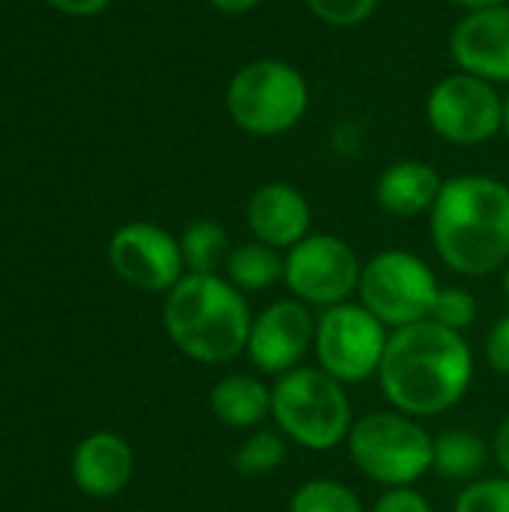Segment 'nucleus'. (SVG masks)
<instances>
[{"label":"nucleus","mask_w":509,"mask_h":512,"mask_svg":"<svg viewBox=\"0 0 509 512\" xmlns=\"http://www.w3.org/2000/svg\"><path fill=\"white\" fill-rule=\"evenodd\" d=\"M474 351L465 333L447 330L432 318L393 330L378 384L393 411L414 420L453 411L471 390Z\"/></svg>","instance_id":"1"},{"label":"nucleus","mask_w":509,"mask_h":512,"mask_svg":"<svg viewBox=\"0 0 509 512\" xmlns=\"http://www.w3.org/2000/svg\"><path fill=\"white\" fill-rule=\"evenodd\" d=\"M432 246L459 276L480 279L509 264V186L489 174L444 180L429 213Z\"/></svg>","instance_id":"2"},{"label":"nucleus","mask_w":509,"mask_h":512,"mask_svg":"<svg viewBox=\"0 0 509 512\" xmlns=\"http://www.w3.org/2000/svg\"><path fill=\"white\" fill-rule=\"evenodd\" d=\"M252 312L225 276L186 273L162 306V324L180 354L204 366H225L246 354Z\"/></svg>","instance_id":"3"},{"label":"nucleus","mask_w":509,"mask_h":512,"mask_svg":"<svg viewBox=\"0 0 509 512\" xmlns=\"http://www.w3.org/2000/svg\"><path fill=\"white\" fill-rule=\"evenodd\" d=\"M276 429L309 453H330L348 441L354 426L351 399L345 384L318 366H297L276 378L273 411Z\"/></svg>","instance_id":"4"},{"label":"nucleus","mask_w":509,"mask_h":512,"mask_svg":"<svg viewBox=\"0 0 509 512\" xmlns=\"http://www.w3.org/2000/svg\"><path fill=\"white\" fill-rule=\"evenodd\" d=\"M345 444L357 471L384 489H411L435 462V438L402 411H372L354 420Z\"/></svg>","instance_id":"5"},{"label":"nucleus","mask_w":509,"mask_h":512,"mask_svg":"<svg viewBox=\"0 0 509 512\" xmlns=\"http://www.w3.org/2000/svg\"><path fill=\"white\" fill-rule=\"evenodd\" d=\"M225 108L237 129L258 138H276L306 117L309 81L288 60L258 57L231 75Z\"/></svg>","instance_id":"6"},{"label":"nucleus","mask_w":509,"mask_h":512,"mask_svg":"<svg viewBox=\"0 0 509 512\" xmlns=\"http://www.w3.org/2000/svg\"><path fill=\"white\" fill-rule=\"evenodd\" d=\"M441 285L432 267L405 249H384L363 264L357 297L393 333L432 315Z\"/></svg>","instance_id":"7"},{"label":"nucleus","mask_w":509,"mask_h":512,"mask_svg":"<svg viewBox=\"0 0 509 512\" xmlns=\"http://www.w3.org/2000/svg\"><path fill=\"white\" fill-rule=\"evenodd\" d=\"M390 330L357 300L339 303L318 315L315 324V360L339 384H360L378 378Z\"/></svg>","instance_id":"8"},{"label":"nucleus","mask_w":509,"mask_h":512,"mask_svg":"<svg viewBox=\"0 0 509 512\" xmlns=\"http://www.w3.org/2000/svg\"><path fill=\"white\" fill-rule=\"evenodd\" d=\"M363 264L354 246L336 234L312 231L285 252V285L294 300L309 309H330L348 303L360 288Z\"/></svg>","instance_id":"9"},{"label":"nucleus","mask_w":509,"mask_h":512,"mask_svg":"<svg viewBox=\"0 0 509 512\" xmlns=\"http://www.w3.org/2000/svg\"><path fill=\"white\" fill-rule=\"evenodd\" d=\"M504 117V96L495 84L453 72L441 78L426 99V120L438 138L456 147H480L501 132Z\"/></svg>","instance_id":"10"},{"label":"nucleus","mask_w":509,"mask_h":512,"mask_svg":"<svg viewBox=\"0 0 509 512\" xmlns=\"http://www.w3.org/2000/svg\"><path fill=\"white\" fill-rule=\"evenodd\" d=\"M108 261L126 285L150 294H168L186 276L180 237L156 222L120 225L111 234Z\"/></svg>","instance_id":"11"},{"label":"nucleus","mask_w":509,"mask_h":512,"mask_svg":"<svg viewBox=\"0 0 509 512\" xmlns=\"http://www.w3.org/2000/svg\"><path fill=\"white\" fill-rule=\"evenodd\" d=\"M318 318L312 309L294 297L273 300L252 318L246 357L249 363L270 378H279L303 363V357L315 345Z\"/></svg>","instance_id":"12"},{"label":"nucleus","mask_w":509,"mask_h":512,"mask_svg":"<svg viewBox=\"0 0 509 512\" xmlns=\"http://www.w3.org/2000/svg\"><path fill=\"white\" fill-rule=\"evenodd\" d=\"M450 57L462 72L509 87V3L465 12L450 33Z\"/></svg>","instance_id":"13"},{"label":"nucleus","mask_w":509,"mask_h":512,"mask_svg":"<svg viewBox=\"0 0 509 512\" xmlns=\"http://www.w3.org/2000/svg\"><path fill=\"white\" fill-rule=\"evenodd\" d=\"M246 225L252 240L288 252L312 234V204L291 183H261L246 201Z\"/></svg>","instance_id":"14"},{"label":"nucleus","mask_w":509,"mask_h":512,"mask_svg":"<svg viewBox=\"0 0 509 512\" xmlns=\"http://www.w3.org/2000/svg\"><path fill=\"white\" fill-rule=\"evenodd\" d=\"M135 471L132 447L117 432H96L84 438L72 456L75 486L90 498H114L120 495Z\"/></svg>","instance_id":"15"},{"label":"nucleus","mask_w":509,"mask_h":512,"mask_svg":"<svg viewBox=\"0 0 509 512\" xmlns=\"http://www.w3.org/2000/svg\"><path fill=\"white\" fill-rule=\"evenodd\" d=\"M444 189L441 174L423 159H399L378 174L375 201L384 213L396 219H414L432 213Z\"/></svg>","instance_id":"16"},{"label":"nucleus","mask_w":509,"mask_h":512,"mask_svg":"<svg viewBox=\"0 0 509 512\" xmlns=\"http://www.w3.org/2000/svg\"><path fill=\"white\" fill-rule=\"evenodd\" d=\"M210 411L228 429H255L273 411V387L258 375L231 372L210 390Z\"/></svg>","instance_id":"17"},{"label":"nucleus","mask_w":509,"mask_h":512,"mask_svg":"<svg viewBox=\"0 0 509 512\" xmlns=\"http://www.w3.org/2000/svg\"><path fill=\"white\" fill-rule=\"evenodd\" d=\"M225 279L246 291H267L276 282L285 279V255L267 243L249 240L240 246H231V255L225 261Z\"/></svg>","instance_id":"18"},{"label":"nucleus","mask_w":509,"mask_h":512,"mask_svg":"<svg viewBox=\"0 0 509 512\" xmlns=\"http://www.w3.org/2000/svg\"><path fill=\"white\" fill-rule=\"evenodd\" d=\"M489 447L471 429H447L435 438V462L432 471L444 480H471L486 468Z\"/></svg>","instance_id":"19"},{"label":"nucleus","mask_w":509,"mask_h":512,"mask_svg":"<svg viewBox=\"0 0 509 512\" xmlns=\"http://www.w3.org/2000/svg\"><path fill=\"white\" fill-rule=\"evenodd\" d=\"M180 249H183L186 273L219 276V270H225V261L231 255V240H228V231L219 222L195 219V222H189L183 228Z\"/></svg>","instance_id":"20"},{"label":"nucleus","mask_w":509,"mask_h":512,"mask_svg":"<svg viewBox=\"0 0 509 512\" xmlns=\"http://www.w3.org/2000/svg\"><path fill=\"white\" fill-rule=\"evenodd\" d=\"M288 456V438L276 429H258L234 453V468L243 477H267L282 468Z\"/></svg>","instance_id":"21"},{"label":"nucleus","mask_w":509,"mask_h":512,"mask_svg":"<svg viewBox=\"0 0 509 512\" xmlns=\"http://www.w3.org/2000/svg\"><path fill=\"white\" fill-rule=\"evenodd\" d=\"M288 512H366L360 495L339 480H306L294 495Z\"/></svg>","instance_id":"22"},{"label":"nucleus","mask_w":509,"mask_h":512,"mask_svg":"<svg viewBox=\"0 0 509 512\" xmlns=\"http://www.w3.org/2000/svg\"><path fill=\"white\" fill-rule=\"evenodd\" d=\"M435 324L447 327V330H456V333H465L468 327H474L477 321V300L468 288H441L438 297H435V306H432V315H429Z\"/></svg>","instance_id":"23"},{"label":"nucleus","mask_w":509,"mask_h":512,"mask_svg":"<svg viewBox=\"0 0 509 512\" xmlns=\"http://www.w3.org/2000/svg\"><path fill=\"white\" fill-rule=\"evenodd\" d=\"M453 512H509V477H486V480H474L468 483Z\"/></svg>","instance_id":"24"},{"label":"nucleus","mask_w":509,"mask_h":512,"mask_svg":"<svg viewBox=\"0 0 509 512\" xmlns=\"http://www.w3.org/2000/svg\"><path fill=\"white\" fill-rule=\"evenodd\" d=\"M303 3L318 21L348 30V27H360L363 21H369L381 0H303Z\"/></svg>","instance_id":"25"},{"label":"nucleus","mask_w":509,"mask_h":512,"mask_svg":"<svg viewBox=\"0 0 509 512\" xmlns=\"http://www.w3.org/2000/svg\"><path fill=\"white\" fill-rule=\"evenodd\" d=\"M369 512H432V504L417 489H387Z\"/></svg>","instance_id":"26"},{"label":"nucleus","mask_w":509,"mask_h":512,"mask_svg":"<svg viewBox=\"0 0 509 512\" xmlns=\"http://www.w3.org/2000/svg\"><path fill=\"white\" fill-rule=\"evenodd\" d=\"M486 360L498 375L509 378V312L495 321V327L486 336Z\"/></svg>","instance_id":"27"},{"label":"nucleus","mask_w":509,"mask_h":512,"mask_svg":"<svg viewBox=\"0 0 509 512\" xmlns=\"http://www.w3.org/2000/svg\"><path fill=\"white\" fill-rule=\"evenodd\" d=\"M45 3L63 15H72V18H93L111 6V0H45Z\"/></svg>","instance_id":"28"},{"label":"nucleus","mask_w":509,"mask_h":512,"mask_svg":"<svg viewBox=\"0 0 509 512\" xmlns=\"http://www.w3.org/2000/svg\"><path fill=\"white\" fill-rule=\"evenodd\" d=\"M492 456H495V462L501 465V471L509 477V417L501 423V426H498V432H495Z\"/></svg>","instance_id":"29"},{"label":"nucleus","mask_w":509,"mask_h":512,"mask_svg":"<svg viewBox=\"0 0 509 512\" xmlns=\"http://www.w3.org/2000/svg\"><path fill=\"white\" fill-rule=\"evenodd\" d=\"M264 0H210L213 9H219L222 15H246L255 6H261Z\"/></svg>","instance_id":"30"},{"label":"nucleus","mask_w":509,"mask_h":512,"mask_svg":"<svg viewBox=\"0 0 509 512\" xmlns=\"http://www.w3.org/2000/svg\"><path fill=\"white\" fill-rule=\"evenodd\" d=\"M453 6L465 9V12H477V9H492V6H504L509 0H450Z\"/></svg>","instance_id":"31"},{"label":"nucleus","mask_w":509,"mask_h":512,"mask_svg":"<svg viewBox=\"0 0 509 512\" xmlns=\"http://www.w3.org/2000/svg\"><path fill=\"white\" fill-rule=\"evenodd\" d=\"M501 132L509 138V90L504 93V117H501Z\"/></svg>","instance_id":"32"},{"label":"nucleus","mask_w":509,"mask_h":512,"mask_svg":"<svg viewBox=\"0 0 509 512\" xmlns=\"http://www.w3.org/2000/svg\"><path fill=\"white\" fill-rule=\"evenodd\" d=\"M504 291H507V297H509V264L504 267Z\"/></svg>","instance_id":"33"}]
</instances>
